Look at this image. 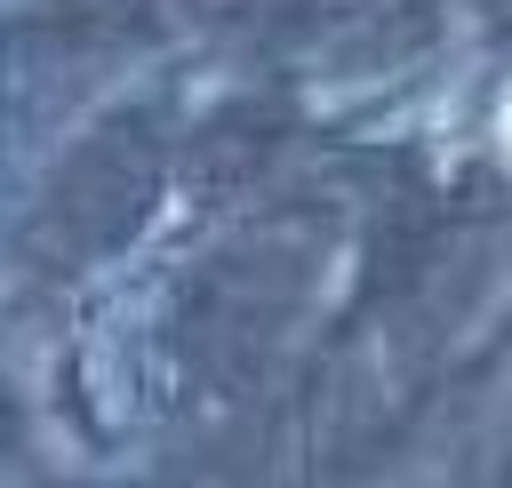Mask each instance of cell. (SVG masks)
Masks as SVG:
<instances>
[{
    "label": "cell",
    "mask_w": 512,
    "mask_h": 488,
    "mask_svg": "<svg viewBox=\"0 0 512 488\" xmlns=\"http://www.w3.org/2000/svg\"><path fill=\"white\" fill-rule=\"evenodd\" d=\"M504 144H512V96H504Z\"/></svg>",
    "instance_id": "1"
}]
</instances>
